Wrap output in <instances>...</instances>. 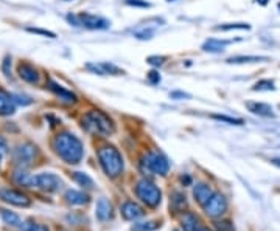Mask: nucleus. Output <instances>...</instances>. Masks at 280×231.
<instances>
[{
  "mask_svg": "<svg viewBox=\"0 0 280 231\" xmlns=\"http://www.w3.org/2000/svg\"><path fill=\"white\" fill-rule=\"evenodd\" d=\"M274 81L271 80H260L254 84L252 90H258V92H263V90H274Z\"/></svg>",
  "mask_w": 280,
  "mask_h": 231,
  "instance_id": "nucleus-29",
  "label": "nucleus"
},
{
  "mask_svg": "<svg viewBox=\"0 0 280 231\" xmlns=\"http://www.w3.org/2000/svg\"><path fill=\"white\" fill-rule=\"evenodd\" d=\"M246 107L249 109V112H252L254 115L258 117H274V110L269 104L266 103H257V101H249L246 103Z\"/></svg>",
  "mask_w": 280,
  "mask_h": 231,
  "instance_id": "nucleus-17",
  "label": "nucleus"
},
{
  "mask_svg": "<svg viewBox=\"0 0 280 231\" xmlns=\"http://www.w3.org/2000/svg\"><path fill=\"white\" fill-rule=\"evenodd\" d=\"M67 21L75 27H84L87 30H108L111 27V22L108 19L91 13H80L78 16L68 14Z\"/></svg>",
  "mask_w": 280,
  "mask_h": 231,
  "instance_id": "nucleus-4",
  "label": "nucleus"
},
{
  "mask_svg": "<svg viewBox=\"0 0 280 231\" xmlns=\"http://www.w3.org/2000/svg\"><path fill=\"white\" fill-rule=\"evenodd\" d=\"M53 147L58 156L68 165H77L83 160V156H84L83 143L74 133L70 132L59 133L53 141Z\"/></svg>",
  "mask_w": 280,
  "mask_h": 231,
  "instance_id": "nucleus-1",
  "label": "nucleus"
},
{
  "mask_svg": "<svg viewBox=\"0 0 280 231\" xmlns=\"http://www.w3.org/2000/svg\"><path fill=\"white\" fill-rule=\"evenodd\" d=\"M8 152V143H7V140L0 135V156H5V153Z\"/></svg>",
  "mask_w": 280,
  "mask_h": 231,
  "instance_id": "nucleus-39",
  "label": "nucleus"
},
{
  "mask_svg": "<svg viewBox=\"0 0 280 231\" xmlns=\"http://www.w3.org/2000/svg\"><path fill=\"white\" fill-rule=\"evenodd\" d=\"M62 2H72V0H62Z\"/></svg>",
  "mask_w": 280,
  "mask_h": 231,
  "instance_id": "nucleus-45",
  "label": "nucleus"
},
{
  "mask_svg": "<svg viewBox=\"0 0 280 231\" xmlns=\"http://www.w3.org/2000/svg\"><path fill=\"white\" fill-rule=\"evenodd\" d=\"M214 120H218V121H224V123H229V124H235V126H241L244 121L241 118H234V117H227V115H212Z\"/></svg>",
  "mask_w": 280,
  "mask_h": 231,
  "instance_id": "nucleus-30",
  "label": "nucleus"
},
{
  "mask_svg": "<svg viewBox=\"0 0 280 231\" xmlns=\"http://www.w3.org/2000/svg\"><path fill=\"white\" fill-rule=\"evenodd\" d=\"M135 37L140 39V41H145V39H151L153 34H154V30L153 28H140V30H135L134 31Z\"/></svg>",
  "mask_w": 280,
  "mask_h": 231,
  "instance_id": "nucleus-31",
  "label": "nucleus"
},
{
  "mask_svg": "<svg viewBox=\"0 0 280 231\" xmlns=\"http://www.w3.org/2000/svg\"><path fill=\"white\" fill-rule=\"evenodd\" d=\"M98 160L100 165L103 168V171L106 172V176L115 179L123 172V159L121 153L114 147V146H101L98 149Z\"/></svg>",
  "mask_w": 280,
  "mask_h": 231,
  "instance_id": "nucleus-3",
  "label": "nucleus"
},
{
  "mask_svg": "<svg viewBox=\"0 0 280 231\" xmlns=\"http://www.w3.org/2000/svg\"><path fill=\"white\" fill-rule=\"evenodd\" d=\"M2 219H4V222H5L7 225H10V226H13V228L24 229V226H25V223L22 222V219H21L16 213H13V211L2 209Z\"/></svg>",
  "mask_w": 280,
  "mask_h": 231,
  "instance_id": "nucleus-23",
  "label": "nucleus"
},
{
  "mask_svg": "<svg viewBox=\"0 0 280 231\" xmlns=\"http://www.w3.org/2000/svg\"><path fill=\"white\" fill-rule=\"evenodd\" d=\"M2 70L7 76L11 74V56H5L4 59V64H2Z\"/></svg>",
  "mask_w": 280,
  "mask_h": 231,
  "instance_id": "nucleus-38",
  "label": "nucleus"
},
{
  "mask_svg": "<svg viewBox=\"0 0 280 231\" xmlns=\"http://www.w3.org/2000/svg\"><path fill=\"white\" fill-rule=\"evenodd\" d=\"M217 31H231V30H251L249 24H223L215 27Z\"/></svg>",
  "mask_w": 280,
  "mask_h": 231,
  "instance_id": "nucleus-28",
  "label": "nucleus"
},
{
  "mask_svg": "<svg viewBox=\"0 0 280 231\" xmlns=\"http://www.w3.org/2000/svg\"><path fill=\"white\" fill-rule=\"evenodd\" d=\"M231 44V41H221V39H207L202 44V50L207 53H221L226 50V47Z\"/></svg>",
  "mask_w": 280,
  "mask_h": 231,
  "instance_id": "nucleus-19",
  "label": "nucleus"
},
{
  "mask_svg": "<svg viewBox=\"0 0 280 231\" xmlns=\"http://www.w3.org/2000/svg\"><path fill=\"white\" fill-rule=\"evenodd\" d=\"M187 206V200H185V196L181 194V192H174L173 197H171V208L174 213H179V211H184V208Z\"/></svg>",
  "mask_w": 280,
  "mask_h": 231,
  "instance_id": "nucleus-25",
  "label": "nucleus"
},
{
  "mask_svg": "<svg viewBox=\"0 0 280 231\" xmlns=\"http://www.w3.org/2000/svg\"><path fill=\"white\" fill-rule=\"evenodd\" d=\"M204 211L207 216L210 217H220L221 214H224L227 211V200L223 194L220 192H214V196L207 200V203L204 205Z\"/></svg>",
  "mask_w": 280,
  "mask_h": 231,
  "instance_id": "nucleus-9",
  "label": "nucleus"
},
{
  "mask_svg": "<svg viewBox=\"0 0 280 231\" xmlns=\"http://www.w3.org/2000/svg\"><path fill=\"white\" fill-rule=\"evenodd\" d=\"M135 194L140 200L151 208L157 206L161 203V199H162L161 189L154 183H151L150 180H140L135 186Z\"/></svg>",
  "mask_w": 280,
  "mask_h": 231,
  "instance_id": "nucleus-5",
  "label": "nucleus"
},
{
  "mask_svg": "<svg viewBox=\"0 0 280 231\" xmlns=\"http://www.w3.org/2000/svg\"><path fill=\"white\" fill-rule=\"evenodd\" d=\"M112 205H111V202L109 200H106V199H100L98 202H97V217H98V220H101V222H106V220H109V219H112Z\"/></svg>",
  "mask_w": 280,
  "mask_h": 231,
  "instance_id": "nucleus-20",
  "label": "nucleus"
},
{
  "mask_svg": "<svg viewBox=\"0 0 280 231\" xmlns=\"http://www.w3.org/2000/svg\"><path fill=\"white\" fill-rule=\"evenodd\" d=\"M215 228H217V231H235L234 225L229 220H220V222H217L215 223Z\"/></svg>",
  "mask_w": 280,
  "mask_h": 231,
  "instance_id": "nucleus-34",
  "label": "nucleus"
},
{
  "mask_svg": "<svg viewBox=\"0 0 280 231\" xmlns=\"http://www.w3.org/2000/svg\"><path fill=\"white\" fill-rule=\"evenodd\" d=\"M271 163H272V165H275L277 168H280V157H274V159H271Z\"/></svg>",
  "mask_w": 280,
  "mask_h": 231,
  "instance_id": "nucleus-42",
  "label": "nucleus"
},
{
  "mask_svg": "<svg viewBox=\"0 0 280 231\" xmlns=\"http://www.w3.org/2000/svg\"><path fill=\"white\" fill-rule=\"evenodd\" d=\"M27 31L34 33V34H41V36H45V37H51V39H55V37H56V34H55V33H51V31H48V30H41V28H33V27H28V28H27Z\"/></svg>",
  "mask_w": 280,
  "mask_h": 231,
  "instance_id": "nucleus-35",
  "label": "nucleus"
},
{
  "mask_svg": "<svg viewBox=\"0 0 280 231\" xmlns=\"http://www.w3.org/2000/svg\"><path fill=\"white\" fill-rule=\"evenodd\" d=\"M269 57L266 56H244V54H240V56H231L226 59L227 64H257V62H268Z\"/></svg>",
  "mask_w": 280,
  "mask_h": 231,
  "instance_id": "nucleus-21",
  "label": "nucleus"
},
{
  "mask_svg": "<svg viewBox=\"0 0 280 231\" xmlns=\"http://www.w3.org/2000/svg\"><path fill=\"white\" fill-rule=\"evenodd\" d=\"M142 163L148 172L157 174V176H167L168 169H170V163H168L167 157L161 152H148Z\"/></svg>",
  "mask_w": 280,
  "mask_h": 231,
  "instance_id": "nucleus-6",
  "label": "nucleus"
},
{
  "mask_svg": "<svg viewBox=\"0 0 280 231\" xmlns=\"http://www.w3.org/2000/svg\"><path fill=\"white\" fill-rule=\"evenodd\" d=\"M0 163H2V156H0Z\"/></svg>",
  "mask_w": 280,
  "mask_h": 231,
  "instance_id": "nucleus-47",
  "label": "nucleus"
},
{
  "mask_svg": "<svg viewBox=\"0 0 280 231\" xmlns=\"http://www.w3.org/2000/svg\"><path fill=\"white\" fill-rule=\"evenodd\" d=\"M182 228H184V231H198L201 228L198 217L191 213H185L182 217Z\"/></svg>",
  "mask_w": 280,
  "mask_h": 231,
  "instance_id": "nucleus-24",
  "label": "nucleus"
},
{
  "mask_svg": "<svg viewBox=\"0 0 280 231\" xmlns=\"http://www.w3.org/2000/svg\"><path fill=\"white\" fill-rule=\"evenodd\" d=\"M255 2H258V4H261V5H266V4H268V0H255Z\"/></svg>",
  "mask_w": 280,
  "mask_h": 231,
  "instance_id": "nucleus-43",
  "label": "nucleus"
},
{
  "mask_svg": "<svg viewBox=\"0 0 280 231\" xmlns=\"http://www.w3.org/2000/svg\"><path fill=\"white\" fill-rule=\"evenodd\" d=\"M16 112L14 97L5 90H0V117H10Z\"/></svg>",
  "mask_w": 280,
  "mask_h": 231,
  "instance_id": "nucleus-14",
  "label": "nucleus"
},
{
  "mask_svg": "<svg viewBox=\"0 0 280 231\" xmlns=\"http://www.w3.org/2000/svg\"><path fill=\"white\" fill-rule=\"evenodd\" d=\"M74 179H75V182L80 183L83 188L92 189V188L95 186V185H94V180H92L87 174H84V172H74Z\"/></svg>",
  "mask_w": 280,
  "mask_h": 231,
  "instance_id": "nucleus-27",
  "label": "nucleus"
},
{
  "mask_svg": "<svg viewBox=\"0 0 280 231\" xmlns=\"http://www.w3.org/2000/svg\"><path fill=\"white\" fill-rule=\"evenodd\" d=\"M47 87H48L50 92H53V93H55L61 101H64V103L72 104V103H77V101H78V97H77L72 90H68V89H65V87H62L61 84H58V83L53 81V80H48V81H47Z\"/></svg>",
  "mask_w": 280,
  "mask_h": 231,
  "instance_id": "nucleus-11",
  "label": "nucleus"
},
{
  "mask_svg": "<svg viewBox=\"0 0 280 231\" xmlns=\"http://www.w3.org/2000/svg\"><path fill=\"white\" fill-rule=\"evenodd\" d=\"M125 4L129 7H137V8H150L151 4L147 0H125Z\"/></svg>",
  "mask_w": 280,
  "mask_h": 231,
  "instance_id": "nucleus-33",
  "label": "nucleus"
},
{
  "mask_svg": "<svg viewBox=\"0 0 280 231\" xmlns=\"http://www.w3.org/2000/svg\"><path fill=\"white\" fill-rule=\"evenodd\" d=\"M36 159V146H33L31 143H24L19 144L14 149V162L19 168H28Z\"/></svg>",
  "mask_w": 280,
  "mask_h": 231,
  "instance_id": "nucleus-7",
  "label": "nucleus"
},
{
  "mask_svg": "<svg viewBox=\"0 0 280 231\" xmlns=\"http://www.w3.org/2000/svg\"><path fill=\"white\" fill-rule=\"evenodd\" d=\"M0 199L19 208H27L31 205V200L28 199V196L16 189H0Z\"/></svg>",
  "mask_w": 280,
  "mask_h": 231,
  "instance_id": "nucleus-10",
  "label": "nucleus"
},
{
  "mask_svg": "<svg viewBox=\"0 0 280 231\" xmlns=\"http://www.w3.org/2000/svg\"><path fill=\"white\" fill-rule=\"evenodd\" d=\"M278 8H280V4H278Z\"/></svg>",
  "mask_w": 280,
  "mask_h": 231,
  "instance_id": "nucleus-48",
  "label": "nucleus"
},
{
  "mask_svg": "<svg viewBox=\"0 0 280 231\" xmlns=\"http://www.w3.org/2000/svg\"><path fill=\"white\" fill-rule=\"evenodd\" d=\"M22 231H48V228L45 225H42V223L30 222V223H25Z\"/></svg>",
  "mask_w": 280,
  "mask_h": 231,
  "instance_id": "nucleus-32",
  "label": "nucleus"
},
{
  "mask_svg": "<svg viewBox=\"0 0 280 231\" xmlns=\"http://www.w3.org/2000/svg\"><path fill=\"white\" fill-rule=\"evenodd\" d=\"M121 216H123L126 220H137V219H140V217H144V216H145V211H144L142 206L137 205V203H134V202H126V203H123V206H121Z\"/></svg>",
  "mask_w": 280,
  "mask_h": 231,
  "instance_id": "nucleus-15",
  "label": "nucleus"
},
{
  "mask_svg": "<svg viewBox=\"0 0 280 231\" xmlns=\"http://www.w3.org/2000/svg\"><path fill=\"white\" fill-rule=\"evenodd\" d=\"M198 231H212V229H208V228H199Z\"/></svg>",
  "mask_w": 280,
  "mask_h": 231,
  "instance_id": "nucleus-44",
  "label": "nucleus"
},
{
  "mask_svg": "<svg viewBox=\"0 0 280 231\" xmlns=\"http://www.w3.org/2000/svg\"><path fill=\"white\" fill-rule=\"evenodd\" d=\"M13 97H14V101L19 103V104H22V106H27V104L31 103V100L27 98V97H21V95H13Z\"/></svg>",
  "mask_w": 280,
  "mask_h": 231,
  "instance_id": "nucleus-41",
  "label": "nucleus"
},
{
  "mask_svg": "<svg viewBox=\"0 0 280 231\" xmlns=\"http://www.w3.org/2000/svg\"><path fill=\"white\" fill-rule=\"evenodd\" d=\"M147 78H148L150 84H153V86H156V84H159V83H161V74H159L156 70H151V71L147 74Z\"/></svg>",
  "mask_w": 280,
  "mask_h": 231,
  "instance_id": "nucleus-37",
  "label": "nucleus"
},
{
  "mask_svg": "<svg viewBox=\"0 0 280 231\" xmlns=\"http://www.w3.org/2000/svg\"><path fill=\"white\" fill-rule=\"evenodd\" d=\"M193 196H195L196 202L204 206L207 203V200L214 196V191H212V188H210L208 185H205V183H198L195 186V189H193Z\"/></svg>",
  "mask_w": 280,
  "mask_h": 231,
  "instance_id": "nucleus-16",
  "label": "nucleus"
},
{
  "mask_svg": "<svg viewBox=\"0 0 280 231\" xmlns=\"http://www.w3.org/2000/svg\"><path fill=\"white\" fill-rule=\"evenodd\" d=\"M165 61H167L165 56H150V57L147 59V62L151 64V65H154V67H161Z\"/></svg>",
  "mask_w": 280,
  "mask_h": 231,
  "instance_id": "nucleus-36",
  "label": "nucleus"
},
{
  "mask_svg": "<svg viewBox=\"0 0 280 231\" xmlns=\"http://www.w3.org/2000/svg\"><path fill=\"white\" fill-rule=\"evenodd\" d=\"M18 74L24 81H27L28 84H38L39 83V78L41 74L38 71V68L28 62H21L19 67H18Z\"/></svg>",
  "mask_w": 280,
  "mask_h": 231,
  "instance_id": "nucleus-12",
  "label": "nucleus"
},
{
  "mask_svg": "<svg viewBox=\"0 0 280 231\" xmlns=\"http://www.w3.org/2000/svg\"><path fill=\"white\" fill-rule=\"evenodd\" d=\"M167 2H174V0H167Z\"/></svg>",
  "mask_w": 280,
  "mask_h": 231,
  "instance_id": "nucleus-46",
  "label": "nucleus"
},
{
  "mask_svg": "<svg viewBox=\"0 0 280 231\" xmlns=\"http://www.w3.org/2000/svg\"><path fill=\"white\" fill-rule=\"evenodd\" d=\"M87 70L97 73V74H101V76H106V74H114V76H118V74H123V70L118 68L117 65L111 64V62H100V64H87L86 65Z\"/></svg>",
  "mask_w": 280,
  "mask_h": 231,
  "instance_id": "nucleus-13",
  "label": "nucleus"
},
{
  "mask_svg": "<svg viewBox=\"0 0 280 231\" xmlns=\"http://www.w3.org/2000/svg\"><path fill=\"white\" fill-rule=\"evenodd\" d=\"M161 226L159 222L156 220H148V222H140V223H135L131 231H154Z\"/></svg>",
  "mask_w": 280,
  "mask_h": 231,
  "instance_id": "nucleus-26",
  "label": "nucleus"
},
{
  "mask_svg": "<svg viewBox=\"0 0 280 231\" xmlns=\"http://www.w3.org/2000/svg\"><path fill=\"white\" fill-rule=\"evenodd\" d=\"M83 127L94 135L109 137L115 132V124L109 115L101 110H89L83 117Z\"/></svg>",
  "mask_w": 280,
  "mask_h": 231,
  "instance_id": "nucleus-2",
  "label": "nucleus"
},
{
  "mask_svg": "<svg viewBox=\"0 0 280 231\" xmlns=\"http://www.w3.org/2000/svg\"><path fill=\"white\" fill-rule=\"evenodd\" d=\"M170 97H171L173 100H184V98L188 100V98H191V97H190L188 93H185V92H171Z\"/></svg>",
  "mask_w": 280,
  "mask_h": 231,
  "instance_id": "nucleus-40",
  "label": "nucleus"
},
{
  "mask_svg": "<svg viewBox=\"0 0 280 231\" xmlns=\"http://www.w3.org/2000/svg\"><path fill=\"white\" fill-rule=\"evenodd\" d=\"M65 200L72 205H86L89 202V196L81 192V191H75V189H68L65 192Z\"/></svg>",
  "mask_w": 280,
  "mask_h": 231,
  "instance_id": "nucleus-22",
  "label": "nucleus"
},
{
  "mask_svg": "<svg viewBox=\"0 0 280 231\" xmlns=\"http://www.w3.org/2000/svg\"><path fill=\"white\" fill-rule=\"evenodd\" d=\"M174 231H179V229H174Z\"/></svg>",
  "mask_w": 280,
  "mask_h": 231,
  "instance_id": "nucleus-49",
  "label": "nucleus"
},
{
  "mask_svg": "<svg viewBox=\"0 0 280 231\" xmlns=\"http://www.w3.org/2000/svg\"><path fill=\"white\" fill-rule=\"evenodd\" d=\"M34 186L47 192H56L62 188V180L53 172H41L34 176Z\"/></svg>",
  "mask_w": 280,
  "mask_h": 231,
  "instance_id": "nucleus-8",
  "label": "nucleus"
},
{
  "mask_svg": "<svg viewBox=\"0 0 280 231\" xmlns=\"http://www.w3.org/2000/svg\"><path fill=\"white\" fill-rule=\"evenodd\" d=\"M13 179L18 185L25 188H34V176L28 174L25 168H18L13 174Z\"/></svg>",
  "mask_w": 280,
  "mask_h": 231,
  "instance_id": "nucleus-18",
  "label": "nucleus"
}]
</instances>
